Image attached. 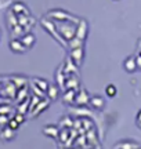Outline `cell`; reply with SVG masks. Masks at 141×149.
<instances>
[{
  "label": "cell",
  "mask_w": 141,
  "mask_h": 149,
  "mask_svg": "<svg viewBox=\"0 0 141 149\" xmlns=\"http://www.w3.org/2000/svg\"><path fill=\"white\" fill-rule=\"evenodd\" d=\"M21 40H22V43L27 46V48H29V47H32L33 46V43H35V37H33V35L29 33V35H25Z\"/></svg>",
  "instance_id": "cell-5"
},
{
  "label": "cell",
  "mask_w": 141,
  "mask_h": 149,
  "mask_svg": "<svg viewBox=\"0 0 141 149\" xmlns=\"http://www.w3.org/2000/svg\"><path fill=\"white\" fill-rule=\"evenodd\" d=\"M136 124L137 127L141 128V109L138 112H137V116H136Z\"/></svg>",
  "instance_id": "cell-6"
},
{
  "label": "cell",
  "mask_w": 141,
  "mask_h": 149,
  "mask_svg": "<svg viewBox=\"0 0 141 149\" xmlns=\"http://www.w3.org/2000/svg\"><path fill=\"white\" fill-rule=\"evenodd\" d=\"M10 48L14 51V53H18V54H22V53L27 51V46L22 43V40H18V39L11 40L10 42Z\"/></svg>",
  "instance_id": "cell-2"
},
{
  "label": "cell",
  "mask_w": 141,
  "mask_h": 149,
  "mask_svg": "<svg viewBox=\"0 0 141 149\" xmlns=\"http://www.w3.org/2000/svg\"><path fill=\"white\" fill-rule=\"evenodd\" d=\"M123 68H125V70L129 72V73L134 72V70L138 68V65H137V62H136V58H134V57H127V58L125 59V62H123Z\"/></svg>",
  "instance_id": "cell-3"
},
{
  "label": "cell",
  "mask_w": 141,
  "mask_h": 149,
  "mask_svg": "<svg viewBox=\"0 0 141 149\" xmlns=\"http://www.w3.org/2000/svg\"><path fill=\"white\" fill-rule=\"evenodd\" d=\"M105 94H107L109 98H114V97L118 94V88L115 87V84H108L105 87Z\"/></svg>",
  "instance_id": "cell-4"
},
{
  "label": "cell",
  "mask_w": 141,
  "mask_h": 149,
  "mask_svg": "<svg viewBox=\"0 0 141 149\" xmlns=\"http://www.w3.org/2000/svg\"><path fill=\"white\" fill-rule=\"evenodd\" d=\"M89 102H90V105H91L96 111H103L104 107H105V100L100 95H93Z\"/></svg>",
  "instance_id": "cell-1"
}]
</instances>
